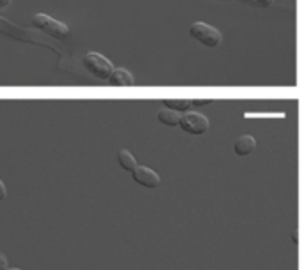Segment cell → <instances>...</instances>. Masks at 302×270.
I'll return each mask as SVG.
<instances>
[{"label": "cell", "mask_w": 302, "mask_h": 270, "mask_svg": "<svg viewBox=\"0 0 302 270\" xmlns=\"http://www.w3.org/2000/svg\"><path fill=\"white\" fill-rule=\"evenodd\" d=\"M254 149H256V140H254L251 134L239 136L237 140H235V143H234L235 154H237V156H241V158H246V156H249Z\"/></svg>", "instance_id": "6"}, {"label": "cell", "mask_w": 302, "mask_h": 270, "mask_svg": "<svg viewBox=\"0 0 302 270\" xmlns=\"http://www.w3.org/2000/svg\"><path fill=\"white\" fill-rule=\"evenodd\" d=\"M133 178L136 184H140V186L143 187H157L159 182H161L159 175H157L154 169L147 168V166H138L133 171Z\"/></svg>", "instance_id": "5"}, {"label": "cell", "mask_w": 302, "mask_h": 270, "mask_svg": "<svg viewBox=\"0 0 302 270\" xmlns=\"http://www.w3.org/2000/svg\"><path fill=\"white\" fill-rule=\"evenodd\" d=\"M117 158H119V164H121L122 168L125 169V171H131V173H133L134 169L138 168L136 158H134V156H133L131 152H129V150H125V149L119 150Z\"/></svg>", "instance_id": "8"}, {"label": "cell", "mask_w": 302, "mask_h": 270, "mask_svg": "<svg viewBox=\"0 0 302 270\" xmlns=\"http://www.w3.org/2000/svg\"><path fill=\"white\" fill-rule=\"evenodd\" d=\"M163 103H165V108L174 109V111H179V113L189 111V106H191V101H187V99H165Z\"/></svg>", "instance_id": "10"}, {"label": "cell", "mask_w": 302, "mask_h": 270, "mask_svg": "<svg viewBox=\"0 0 302 270\" xmlns=\"http://www.w3.org/2000/svg\"><path fill=\"white\" fill-rule=\"evenodd\" d=\"M242 4L253 5V7H270L274 4V0H241Z\"/></svg>", "instance_id": "11"}, {"label": "cell", "mask_w": 302, "mask_h": 270, "mask_svg": "<svg viewBox=\"0 0 302 270\" xmlns=\"http://www.w3.org/2000/svg\"><path fill=\"white\" fill-rule=\"evenodd\" d=\"M9 2H11V0H0V9L7 7V5H9Z\"/></svg>", "instance_id": "15"}, {"label": "cell", "mask_w": 302, "mask_h": 270, "mask_svg": "<svg viewBox=\"0 0 302 270\" xmlns=\"http://www.w3.org/2000/svg\"><path fill=\"white\" fill-rule=\"evenodd\" d=\"M181 117L182 115H179V111H174V109L168 108H163L157 111V118L165 125H179L181 124Z\"/></svg>", "instance_id": "9"}, {"label": "cell", "mask_w": 302, "mask_h": 270, "mask_svg": "<svg viewBox=\"0 0 302 270\" xmlns=\"http://www.w3.org/2000/svg\"><path fill=\"white\" fill-rule=\"evenodd\" d=\"M209 99H194V101H191V105L193 106H203V105H209Z\"/></svg>", "instance_id": "13"}, {"label": "cell", "mask_w": 302, "mask_h": 270, "mask_svg": "<svg viewBox=\"0 0 302 270\" xmlns=\"http://www.w3.org/2000/svg\"><path fill=\"white\" fill-rule=\"evenodd\" d=\"M5 194H7V189H5V184L0 180V200H4Z\"/></svg>", "instance_id": "14"}, {"label": "cell", "mask_w": 302, "mask_h": 270, "mask_svg": "<svg viewBox=\"0 0 302 270\" xmlns=\"http://www.w3.org/2000/svg\"><path fill=\"white\" fill-rule=\"evenodd\" d=\"M189 34L200 45L207 46V48H216V46L221 45L223 41V36L218 28H214L209 23H203V21H196V23L191 25Z\"/></svg>", "instance_id": "1"}, {"label": "cell", "mask_w": 302, "mask_h": 270, "mask_svg": "<svg viewBox=\"0 0 302 270\" xmlns=\"http://www.w3.org/2000/svg\"><path fill=\"white\" fill-rule=\"evenodd\" d=\"M32 25L43 34H46V36L50 37H55V39H65V37L69 36L67 25L53 20L48 14H43V12H39V14H36V16L32 18Z\"/></svg>", "instance_id": "2"}, {"label": "cell", "mask_w": 302, "mask_h": 270, "mask_svg": "<svg viewBox=\"0 0 302 270\" xmlns=\"http://www.w3.org/2000/svg\"><path fill=\"white\" fill-rule=\"evenodd\" d=\"M9 269V262H7V256L4 253H0V270H7Z\"/></svg>", "instance_id": "12"}, {"label": "cell", "mask_w": 302, "mask_h": 270, "mask_svg": "<svg viewBox=\"0 0 302 270\" xmlns=\"http://www.w3.org/2000/svg\"><path fill=\"white\" fill-rule=\"evenodd\" d=\"M219 2H230V0H219Z\"/></svg>", "instance_id": "17"}, {"label": "cell", "mask_w": 302, "mask_h": 270, "mask_svg": "<svg viewBox=\"0 0 302 270\" xmlns=\"http://www.w3.org/2000/svg\"><path fill=\"white\" fill-rule=\"evenodd\" d=\"M181 129L189 134H203L209 129V118L198 111H185L181 117Z\"/></svg>", "instance_id": "4"}, {"label": "cell", "mask_w": 302, "mask_h": 270, "mask_svg": "<svg viewBox=\"0 0 302 270\" xmlns=\"http://www.w3.org/2000/svg\"><path fill=\"white\" fill-rule=\"evenodd\" d=\"M83 64H85V67H87V71H89L90 74H94L96 78H99V80H110L113 69H115L106 56H103L101 53H94V52L85 55Z\"/></svg>", "instance_id": "3"}, {"label": "cell", "mask_w": 302, "mask_h": 270, "mask_svg": "<svg viewBox=\"0 0 302 270\" xmlns=\"http://www.w3.org/2000/svg\"><path fill=\"white\" fill-rule=\"evenodd\" d=\"M108 81H110L112 87H131V85L134 83V78H133V74L129 73L127 69L115 67Z\"/></svg>", "instance_id": "7"}, {"label": "cell", "mask_w": 302, "mask_h": 270, "mask_svg": "<svg viewBox=\"0 0 302 270\" xmlns=\"http://www.w3.org/2000/svg\"><path fill=\"white\" fill-rule=\"evenodd\" d=\"M7 270H21V269H16V267H12V269H7Z\"/></svg>", "instance_id": "16"}]
</instances>
